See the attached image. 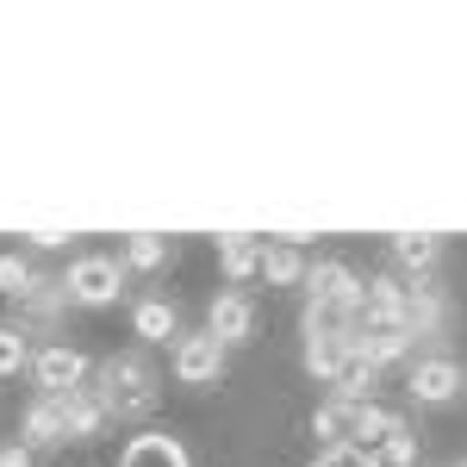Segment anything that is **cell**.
<instances>
[{
	"instance_id": "30bf717a",
	"label": "cell",
	"mask_w": 467,
	"mask_h": 467,
	"mask_svg": "<svg viewBox=\"0 0 467 467\" xmlns=\"http://www.w3.org/2000/svg\"><path fill=\"white\" fill-rule=\"evenodd\" d=\"M411 281L405 275H374L368 281V318L361 324H374V330H411Z\"/></svg>"
},
{
	"instance_id": "44dd1931",
	"label": "cell",
	"mask_w": 467,
	"mask_h": 467,
	"mask_svg": "<svg viewBox=\"0 0 467 467\" xmlns=\"http://www.w3.org/2000/svg\"><path fill=\"white\" fill-rule=\"evenodd\" d=\"M399 431H411L405 411H393V405H361V411H356V436H349V442H356V449H380V442L399 436Z\"/></svg>"
},
{
	"instance_id": "5b68a950",
	"label": "cell",
	"mask_w": 467,
	"mask_h": 467,
	"mask_svg": "<svg viewBox=\"0 0 467 467\" xmlns=\"http://www.w3.org/2000/svg\"><path fill=\"white\" fill-rule=\"evenodd\" d=\"M405 393H411V405H455L467 393V368L449 349L442 356H418L405 368Z\"/></svg>"
},
{
	"instance_id": "3957f363",
	"label": "cell",
	"mask_w": 467,
	"mask_h": 467,
	"mask_svg": "<svg viewBox=\"0 0 467 467\" xmlns=\"http://www.w3.org/2000/svg\"><path fill=\"white\" fill-rule=\"evenodd\" d=\"M63 287H69V306L107 312V306H119V299H125L131 268H125V255H75L69 275H63Z\"/></svg>"
},
{
	"instance_id": "8fae6325",
	"label": "cell",
	"mask_w": 467,
	"mask_h": 467,
	"mask_svg": "<svg viewBox=\"0 0 467 467\" xmlns=\"http://www.w3.org/2000/svg\"><path fill=\"white\" fill-rule=\"evenodd\" d=\"M63 312H69V287H63V275H44V287L19 306V318H13V324H19L26 337H50V343H57V318H63Z\"/></svg>"
},
{
	"instance_id": "cb8c5ba5",
	"label": "cell",
	"mask_w": 467,
	"mask_h": 467,
	"mask_svg": "<svg viewBox=\"0 0 467 467\" xmlns=\"http://www.w3.org/2000/svg\"><path fill=\"white\" fill-rule=\"evenodd\" d=\"M368 455H374V467H418V436L399 431V436H387L380 449H368Z\"/></svg>"
},
{
	"instance_id": "d4e9b609",
	"label": "cell",
	"mask_w": 467,
	"mask_h": 467,
	"mask_svg": "<svg viewBox=\"0 0 467 467\" xmlns=\"http://www.w3.org/2000/svg\"><path fill=\"white\" fill-rule=\"evenodd\" d=\"M312 467H374V455H368V449H356V442H330V449H318V455H312Z\"/></svg>"
},
{
	"instance_id": "603a6c76",
	"label": "cell",
	"mask_w": 467,
	"mask_h": 467,
	"mask_svg": "<svg viewBox=\"0 0 467 467\" xmlns=\"http://www.w3.org/2000/svg\"><path fill=\"white\" fill-rule=\"evenodd\" d=\"M32 337L19 330V324H0V380H13V374H32Z\"/></svg>"
},
{
	"instance_id": "4316f807",
	"label": "cell",
	"mask_w": 467,
	"mask_h": 467,
	"mask_svg": "<svg viewBox=\"0 0 467 467\" xmlns=\"http://www.w3.org/2000/svg\"><path fill=\"white\" fill-rule=\"evenodd\" d=\"M0 467H37V455L26 442H6V449H0Z\"/></svg>"
},
{
	"instance_id": "ffe728a7",
	"label": "cell",
	"mask_w": 467,
	"mask_h": 467,
	"mask_svg": "<svg viewBox=\"0 0 467 467\" xmlns=\"http://www.w3.org/2000/svg\"><path fill=\"white\" fill-rule=\"evenodd\" d=\"M380 380H387V368H374L368 356H356L343 368V380L330 387L337 399H349V405H380Z\"/></svg>"
},
{
	"instance_id": "7a4b0ae2",
	"label": "cell",
	"mask_w": 467,
	"mask_h": 467,
	"mask_svg": "<svg viewBox=\"0 0 467 467\" xmlns=\"http://www.w3.org/2000/svg\"><path fill=\"white\" fill-rule=\"evenodd\" d=\"M306 299L324 306L337 324H361L368 318V281H361L349 262H312V275H306Z\"/></svg>"
},
{
	"instance_id": "d6986e66",
	"label": "cell",
	"mask_w": 467,
	"mask_h": 467,
	"mask_svg": "<svg viewBox=\"0 0 467 467\" xmlns=\"http://www.w3.org/2000/svg\"><path fill=\"white\" fill-rule=\"evenodd\" d=\"M44 287V268H37L32 255H19V250H0V293L13 299V306H26L32 293Z\"/></svg>"
},
{
	"instance_id": "484cf974",
	"label": "cell",
	"mask_w": 467,
	"mask_h": 467,
	"mask_svg": "<svg viewBox=\"0 0 467 467\" xmlns=\"http://www.w3.org/2000/svg\"><path fill=\"white\" fill-rule=\"evenodd\" d=\"M26 244H32V250H69V231H26Z\"/></svg>"
},
{
	"instance_id": "5bb4252c",
	"label": "cell",
	"mask_w": 467,
	"mask_h": 467,
	"mask_svg": "<svg viewBox=\"0 0 467 467\" xmlns=\"http://www.w3.org/2000/svg\"><path fill=\"white\" fill-rule=\"evenodd\" d=\"M312 262H306V237H281V244H262V281L268 287H306Z\"/></svg>"
},
{
	"instance_id": "ba28073f",
	"label": "cell",
	"mask_w": 467,
	"mask_h": 467,
	"mask_svg": "<svg viewBox=\"0 0 467 467\" xmlns=\"http://www.w3.org/2000/svg\"><path fill=\"white\" fill-rule=\"evenodd\" d=\"M206 330H213L224 349L250 343V337H255V299H250L244 287H224L213 306H206Z\"/></svg>"
},
{
	"instance_id": "8992f818",
	"label": "cell",
	"mask_w": 467,
	"mask_h": 467,
	"mask_svg": "<svg viewBox=\"0 0 467 467\" xmlns=\"http://www.w3.org/2000/svg\"><path fill=\"white\" fill-rule=\"evenodd\" d=\"M224 361H231V349L218 343L213 330H181V343H175V380L181 387H218L224 380Z\"/></svg>"
},
{
	"instance_id": "277c9868",
	"label": "cell",
	"mask_w": 467,
	"mask_h": 467,
	"mask_svg": "<svg viewBox=\"0 0 467 467\" xmlns=\"http://www.w3.org/2000/svg\"><path fill=\"white\" fill-rule=\"evenodd\" d=\"M94 380V361L75 349L69 337H57V343H44L32 356V387L37 393H50V399H63V393H75V387H88Z\"/></svg>"
},
{
	"instance_id": "2e32d148",
	"label": "cell",
	"mask_w": 467,
	"mask_h": 467,
	"mask_svg": "<svg viewBox=\"0 0 467 467\" xmlns=\"http://www.w3.org/2000/svg\"><path fill=\"white\" fill-rule=\"evenodd\" d=\"M218 268H224L231 287L255 281V275H262V237H250V231H224V237H218Z\"/></svg>"
},
{
	"instance_id": "6da1fadb",
	"label": "cell",
	"mask_w": 467,
	"mask_h": 467,
	"mask_svg": "<svg viewBox=\"0 0 467 467\" xmlns=\"http://www.w3.org/2000/svg\"><path fill=\"white\" fill-rule=\"evenodd\" d=\"M94 387L107 393L112 405V424H144L150 411L162 405V374L150 368V356L125 349V356H107L94 368Z\"/></svg>"
},
{
	"instance_id": "83f0119b",
	"label": "cell",
	"mask_w": 467,
	"mask_h": 467,
	"mask_svg": "<svg viewBox=\"0 0 467 467\" xmlns=\"http://www.w3.org/2000/svg\"><path fill=\"white\" fill-rule=\"evenodd\" d=\"M449 467H462V462H449Z\"/></svg>"
},
{
	"instance_id": "7402d4cb",
	"label": "cell",
	"mask_w": 467,
	"mask_h": 467,
	"mask_svg": "<svg viewBox=\"0 0 467 467\" xmlns=\"http://www.w3.org/2000/svg\"><path fill=\"white\" fill-rule=\"evenodd\" d=\"M169 255H175V244H169V237H156V231H138V237L125 244V268H131V275H156Z\"/></svg>"
},
{
	"instance_id": "4fadbf2b",
	"label": "cell",
	"mask_w": 467,
	"mask_h": 467,
	"mask_svg": "<svg viewBox=\"0 0 467 467\" xmlns=\"http://www.w3.org/2000/svg\"><path fill=\"white\" fill-rule=\"evenodd\" d=\"M131 330H138L144 343H181V306L169 293H144V299L131 306Z\"/></svg>"
},
{
	"instance_id": "e0dca14e",
	"label": "cell",
	"mask_w": 467,
	"mask_h": 467,
	"mask_svg": "<svg viewBox=\"0 0 467 467\" xmlns=\"http://www.w3.org/2000/svg\"><path fill=\"white\" fill-rule=\"evenodd\" d=\"M119 467H193V462H187V449H181L169 431H144V436L125 442Z\"/></svg>"
},
{
	"instance_id": "52a82bcc",
	"label": "cell",
	"mask_w": 467,
	"mask_h": 467,
	"mask_svg": "<svg viewBox=\"0 0 467 467\" xmlns=\"http://www.w3.org/2000/svg\"><path fill=\"white\" fill-rule=\"evenodd\" d=\"M405 324H411V337H418V349H424V356H442L455 312H449V299H442L436 281H411V318H405Z\"/></svg>"
},
{
	"instance_id": "9c48e42d",
	"label": "cell",
	"mask_w": 467,
	"mask_h": 467,
	"mask_svg": "<svg viewBox=\"0 0 467 467\" xmlns=\"http://www.w3.org/2000/svg\"><path fill=\"white\" fill-rule=\"evenodd\" d=\"M19 442H26L32 455L37 449H63V442H69V405L37 393L32 405H26V418H19Z\"/></svg>"
},
{
	"instance_id": "f1b7e54d",
	"label": "cell",
	"mask_w": 467,
	"mask_h": 467,
	"mask_svg": "<svg viewBox=\"0 0 467 467\" xmlns=\"http://www.w3.org/2000/svg\"><path fill=\"white\" fill-rule=\"evenodd\" d=\"M462 467H467V462H462Z\"/></svg>"
},
{
	"instance_id": "9a60e30c",
	"label": "cell",
	"mask_w": 467,
	"mask_h": 467,
	"mask_svg": "<svg viewBox=\"0 0 467 467\" xmlns=\"http://www.w3.org/2000/svg\"><path fill=\"white\" fill-rule=\"evenodd\" d=\"M436 262H442V237H431V231H399L393 237V268L405 281H431Z\"/></svg>"
},
{
	"instance_id": "ac0fdd59",
	"label": "cell",
	"mask_w": 467,
	"mask_h": 467,
	"mask_svg": "<svg viewBox=\"0 0 467 467\" xmlns=\"http://www.w3.org/2000/svg\"><path fill=\"white\" fill-rule=\"evenodd\" d=\"M356 411L361 405H349V399H318L312 405V436H318V449H330V442H349L356 436Z\"/></svg>"
},
{
	"instance_id": "7c38bea8",
	"label": "cell",
	"mask_w": 467,
	"mask_h": 467,
	"mask_svg": "<svg viewBox=\"0 0 467 467\" xmlns=\"http://www.w3.org/2000/svg\"><path fill=\"white\" fill-rule=\"evenodd\" d=\"M63 405H69V442H100V436L112 431V405L94 380L75 387V393H63Z\"/></svg>"
}]
</instances>
